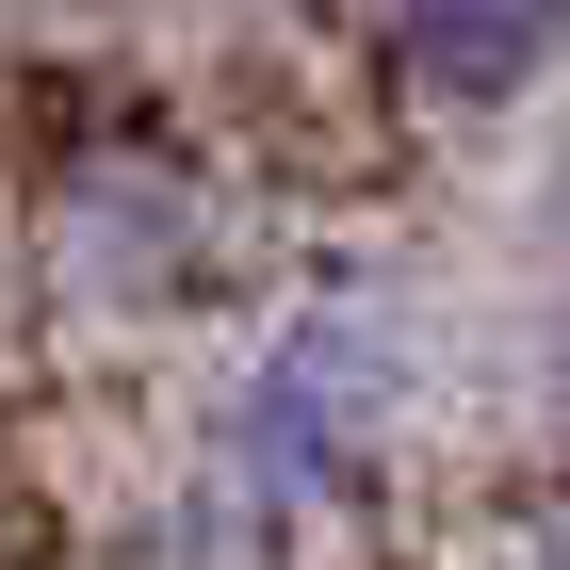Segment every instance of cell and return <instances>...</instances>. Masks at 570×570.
<instances>
[{
	"label": "cell",
	"mask_w": 570,
	"mask_h": 570,
	"mask_svg": "<svg viewBox=\"0 0 570 570\" xmlns=\"http://www.w3.org/2000/svg\"><path fill=\"white\" fill-rule=\"evenodd\" d=\"M196 262H213V196L179 164L115 147V164L66 179V277L82 294H196Z\"/></svg>",
	"instance_id": "7a4b0ae2"
},
{
	"label": "cell",
	"mask_w": 570,
	"mask_h": 570,
	"mask_svg": "<svg viewBox=\"0 0 570 570\" xmlns=\"http://www.w3.org/2000/svg\"><path fill=\"white\" fill-rule=\"evenodd\" d=\"M538 570H570V522H554V538H538Z\"/></svg>",
	"instance_id": "277c9868"
},
{
	"label": "cell",
	"mask_w": 570,
	"mask_h": 570,
	"mask_svg": "<svg viewBox=\"0 0 570 570\" xmlns=\"http://www.w3.org/2000/svg\"><path fill=\"white\" fill-rule=\"evenodd\" d=\"M375 424H392V343L358 326V309H309V326H277L262 358H245V392H228V505L245 522H309V505H343L358 456H375Z\"/></svg>",
	"instance_id": "6da1fadb"
},
{
	"label": "cell",
	"mask_w": 570,
	"mask_h": 570,
	"mask_svg": "<svg viewBox=\"0 0 570 570\" xmlns=\"http://www.w3.org/2000/svg\"><path fill=\"white\" fill-rule=\"evenodd\" d=\"M375 49H392L440 115H505L570 49V0H375Z\"/></svg>",
	"instance_id": "3957f363"
}]
</instances>
